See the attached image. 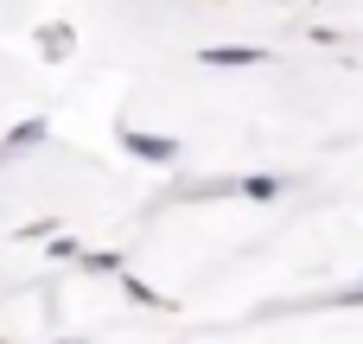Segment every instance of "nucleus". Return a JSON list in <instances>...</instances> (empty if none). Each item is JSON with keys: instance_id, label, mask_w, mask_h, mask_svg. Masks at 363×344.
<instances>
[{"instance_id": "39448f33", "label": "nucleus", "mask_w": 363, "mask_h": 344, "mask_svg": "<svg viewBox=\"0 0 363 344\" xmlns=\"http://www.w3.org/2000/svg\"><path fill=\"white\" fill-rule=\"evenodd\" d=\"M236 192H242V198H255V204H268V198H281V179H268V172H255V179H242Z\"/></svg>"}, {"instance_id": "f257e3e1", "label": "nucleus", "mask_w": 363, "mask_h": 344, "mask_svg": "<svg viewBox=\"0 0 363 344\" xmlns=\"http://www.w3.org/2000/svg\"><path fill=\"white\" fill-rule=\"evenodd\" d=\"M128 153H134V160H160V166H172V160H179V140H166V134H140V128H134V134H128Z\"/></svg>"}, {"instance_id": "f03ea898", "label": "nucleus", "mask_w": 363, "mask_h": 344, "mask_svg": "<svg viewBox=\"0 0 363 344\" xmlns=\"http://www.w3.org/2000/svg\"><path fill=\"white\" fill-rule=\"evenodd\" d=\"M38 140H45V121H19V128L0 140V160H6V153H26V147H38Z\"/></svg>"}, {"instance_id": "423d86ee", "label": "nucleus", "mask_w": 363, "mask_h": 344, "mask_svg": "<svg viewBox=\"0 0 363 344\" xmlns=\"http://www.w3.org/2000/svg\"><path fill=\"white\" fill-rule=\"evenodd\" d=\"M345 300H363V281H357V287H351V294H345Z\"/></svg>"}, {"instance_id": "7ed1b4c3", "label": "nucleus", "mask_w": 363, "mask_h": 344, "mask_svg": "<svg viewBox=\"0 0 363 344\" xmlns=\"http://www.w3.org/2000/svg\"><path fill=\"white\" fill-rule=\"evenodd\" d=\"M204 64H262V45H217L204 51Z\"/></svg>"}, {"instance_id": "20e7f679", "label": "nucleus", "mask_w": 363, "mask_h": 344, "mask_svg": "<svg viewBox=\"0 0 363 344\" xmlns=\"http://www.w3.org/2000/svg\"><path fill=\"white\" fill-rule=\"evenodd\" d=\"M38 51L45 57H70V26H45L38 32Z\"/></svg>"}]
</instances>
